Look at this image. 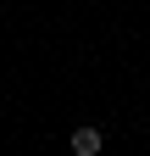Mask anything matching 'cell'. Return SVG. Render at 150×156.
I'll list each match as a JSON object with an SVG mask.
<instances>
[{
  "label": "cell",
  "instance_id": "6da1fadb",
  "mask_svg": "<svg viewBox=\"0 0 150 156\" xmlns=\"http://www.w3.org/2000/svg\"><path fill=\"white\" fill-rule=\"evenodd\" d=\"M100 145H106V134H100L95 123H84V128L67 134V151H72V156H100Z\"/></svg>",
  "mask_w": 150,
  "mask_h": 156
}]
</instances>
